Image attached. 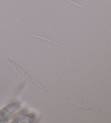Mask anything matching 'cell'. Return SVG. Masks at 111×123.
I'll use <instances>...</instances> for the list:
<instances>
[{"instance_id":"3957f363","label":"cell","mask_w":111,"mask_h":123,"mask_svg":"<svg viewBox=\"0 0 111 123\" xmlns=\"http://www.w3.org/2000/svg\"><path fill=\"white\" fill-rule=\"evenodd\" d=\"M30 36H31V37H32L39 39L40 40H41V41H44L46 42H48V43H49L50 44H53V45L56 46L57 47H60L62 49H66L65 46H64V45H63V44H62L61 43H59V42H57L56 41H54V40L49 39V38L44 37H43V36L33 35V34H31L30 35Z\"/></svg>"},{"instance_id":"277c9868","label":"cell","mask_w":111,"mask_h":123,"mask_svg":"<svg viewBox=\"0 0 111 123\" xmlns=\"http://www.w3.org/2000/svg\"><path fill=\"white\" fill-rule=\"evenodd\" d=\"M63 1H65L67 3H69V4H70V5L75 6V7H76L82 8V9H86V7H85V6L80 5V4L78 3L75 2V0H63Z\"/></svg>"},{"instance_id":"7a4b0ae2","label":"cell","mask_w":111,"mask_h":123,"mask_svg":"<svg viewBox=\"0 0 111 123\" xmlns=\"http://www.w3.org/2000/svg\"><path fill=\"white\" fill-rule=\"evenodd\" d=\"M69 101L73 104L76 106V107L80 108V109L85 110H91V111L97 112L98 113H101V111L99 109H98L97 107L94 106L91 104H89L85 102L84 101L81 100L80 99H69Z\"/></svg>"},{"instance_id":"6da1fadb","label":"cell","mask_w":111,"mask_h":123,"mask_svg":"<svg viewBox=\"0 0 111 123\" xmlns=\"http://www.w3.org/2000/svg\"><path fill=\"white\" fill-rule=\"evenodd\" d=\"M8 60L10 63V65L12 66V67L18 72V73L20 74L21 78H24L25 79L28 80L30 82H31L32 84H33L36 87L39 88L40 90H42V91H43L44 93L48 92V89L46 87V86L43 84H42L41 82H40L39 80L34 78L33 76L30 74L29 73H28L26 70H25L23 68L18 62H16L15 61H14L11 58H8Z\"/></svg>"}]
</instances>
